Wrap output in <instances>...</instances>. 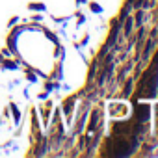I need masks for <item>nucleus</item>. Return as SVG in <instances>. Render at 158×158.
Here are the masks:
<instances>
[{
	"label": "nucleus",
	"mask_w": 158,
	"mask_h": 158,
	"mask_svg": "<svg viewBox=\"0 0 158 158\" xmlns=\"http://www.w3.org/2000/svg\"><path fill=\"white\" fill-rule=\"evenodd\" d=\"M136 115H138V119H139V121H147V115H149V106H147V104L138 106V108H136Z\"/></svg>",
	"instance_id": "obj_1"
}]
</instances>
